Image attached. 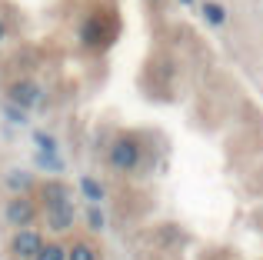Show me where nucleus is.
<instances>
[{
  "mask_svg": "<svg viewBox=\"0 0 263 260\" xmlns=\"http://www.w3.org/2000/svg\"><path fill=\"white\" fill-rule=\"evenodd\" d=\"M110 167L114 170H137L140 167V143L134 137H120L110 147Z\"/></svg>",
  "mask_w": 263,
  "mask_h": 260,
  "instance_id": "nucleus-1",
  "label": "nucleus"
},
{
  "mask_svg": "<svg viewBox=\"0 0 263 260\" xmlns=\"http://www.w3.org/2000/svg\"><path fill=\"white\" fill-rule=\"evenodd\" d=\"M40 247H44V237H40L37 230H30V227L17 230V234H13V240H10V254L17 257V260H33Z\"/></svg>",
  "mask_w": 263,
  "mask_h": 260,
  "instance_id": "nucleus-2",
  "label": "nucleus"
},
{
  "mask_svg": "<svg viewBox=\"0 0 263 260\" xmlns=\"http://www.w3.org/2000/svg\"><path fill=\"white\" fill-rule=\"evenodd\" d=\"M10 104L20 107V110L40 107L44 104V90H40L33 80H17V84H10Z\"/></svg>",
  "mask_w": 263,
  "mask_h": 260,
  "instance_id": "nucleus-3",
  "label": "nucleus"
},
{
  "mask_svg": "<svg viewBox=\"0 0 263 260\" xmlns=\"http://www.w3.org/2000/svg\"><path fill=\"white\" fill-rule=\"evenodd\" d=\"M4 217H7V224H13L17 230H24V227H30V224L37 220V207H33V200H27V197H13V200L7 203Z\"/></svg>",
  "mask_w": 263,
  "mask_h": 260,
  "instance_id": "nucleus-4",
  "label": "nucleus"
},
{
  "mask_svg": "<svg viewBox=\"0 0 263 260\" xmlns=\"http://www.w3.org/2000/svg\"><path fill=\"white\" fill-rule=\"evenodd\" d=\"M73 220H77V210H73V200L67 203H57V207H47V227L57 230V234H64V230L73 227Z\"/></svg>",
  "mask_w": 263,
  "mask_h": 260,
  "instance_id": "nucleus-5",
  "label": "nucleus"
},
{
  "mask_svg": "<svg viewBox=\"0 0 263 260\" xmlns=\"http://www.w3.org/2000/svg\"><path fill=\"white\" fill-rule=\"evenodd\" d=\"M80 40H84L87 47H100L103 40H107V27H103V17L97 13V17H90L84 27H80Z\"/></svg>",
  "mask_w": 263,
  "mask_h": 260,
  "instance_id": "nucleus-6",
  "label": "nucleus"
},
{
  "mask_svg": "<svg viewBox=\"0 0 263 260\" xmlns=\"http://www.w3.org/2000/svg\"><path fill=\"white\" fill-rule=\"evenodd\" d=\"M40 200H44V207H57V203L70 200V190H67V183L50 180V183H44V190H40Z\"/></svg>",
  "mask_w": 263,
  "mask_h": 260,
  "instance_id": "nucleus-7",
  "label": "nucleus"
},
{
  "mask_svg": "<svg viewBox=\"0 0 263 260\" xmlns=\"http://www.w3.org/2000/svg\"><path fill=\"white\" fill-rule=\"evenodd\" d=\"M203 20H206V24H213V27H220V24L227 20L223 4H217V0H206V4H203Z\"/></svg>",
  "mask_w": 263,
  "mask_h": 260,
  "instance_id": "nucleus-8",
  "label": "nucleus"
},
{
  "mask_svg": "<svg viewBox=\"0 0 263 260\" xmlns=\"http://www.w3.org/2000/svg\"><path fill=\"white\" fill-rule=\"evenodd\" d=\"M33 260H67V247L64 244H44Z\"/></svg>",
  "mask_w": 263,
  "mask_h": 260,
  "instance_id": "nucleus-9",
  "label": "nucleus"
},
{
  "mask_svg": "<svg viewBox=\"0 0 263 260\" xmlns=\"http://www.w3.org/2000/svg\"><path fill=\"white\" fill-rule=\"evenodd\" d=\"M80 190H84V197H87L90 203H100L103 200V187L93 180V177H84V180H80Z\"/></svg>",
  "mask_w": 263,
  "mask_h": 260,
  "instance_id": "nucleus-10",
  "label": "nucleus"
},
{
  "mask_svg": "<svg viewBox=\"0 0 263 260\" xmlns=\"http://www.w3.org/2000/svg\"><path fill=\"white\" fill-rule=\"evenodd\" d=\"M30 183H33V177L24 174V170H10V174H7V187H10L13 194H17V190H27Z\"/></svg>",
  "mask_w": 263,
  "mask_h": 260,
  "instance_id": "nucleus-11",
  "label": "nucleus"
},
{
  "mask_svg": "<svg viewBox=\"0 0 263 260\" xmlns=\"http://www.w3.org/2000/svg\"><path fill=\"white\" fill-rule=\"evenodd\" d=\"M67 260H97V254H93L90 244H73V247L67 250Z\"/></svg>",
  "mask_w": 263,
  "mask_h": 260,
  "instance_id": "nucleus-12",
  "label": "nucleus"
},
{
  "mask_svg": "<svg viewBox=\"0 0 263 260\" xmlns=\"http://www.w3.org/2000/svg\"><path fill=\"white\" fill-rule=\"evenodd\" d=\"M37 163L44 170H50V174H60V170H64V160H60L57 154H37Z\"/></svg>",
  "mask_w": 263,
  "mask_h": 260,
  "instance_id": "nucleus-13",
  "label": "nucleus"
},
{
  "mask_svg": "<svg viewBox=\"0 0 263 260\" xmlns=\"http://www.w3.org/2000/svg\"><path fill=\"white\" fill-rule=\"evenodd\" d=\"M33 140H37V154H57V140H53L50 134H33Z\"/></svg>",
  "mask_w": 263,
  "mask_h": 260,
  "instance_id": "nucleus-14",
  "label": "nucleus"
},
{
  "mask_svg": "<svg viewBox=\"0 0 263 260\" xmlns=\"http://www.w3.org/2000/svg\"><path fill=\"white\" fill-rule=\"evenodd\" d=\"M4 114H7V120H10V124H27V114L20 110V107H13V104H7Z\"/></svg>",
  "mask_w": 263,
  "mask_h": 260,
  "instance_id": "nucleus-15",
  "label": "nucleus"
},
{
  "mask_svg": "<svg viewBox=\"0 0 263 260\" xmlns=\"http://www.w3.org/2000/svg\"><path fill=\"white\" fill-rule=\"evenodd\" d=\"M87 224H90V230H103V214L97 207H90L87 210Z\"/></svg>",
  "mask_w": 263,
  "mask_h": 260,
  "instance_id": "nucleus-16",
  "label": "nucleus"
},
{
  "mask_svg": "<svg viewBox=\"0 0 263 260\" xmlns=\"http://www.w3.org/2000/svg\"><path fill=\"white\" fill-rule=\"evenodd\" d=\"M7 37V27H4V20H0V40H4Z\"/></svg>",
  "mask_w": 263,
  "mask_h": 260,
  "instance_id": "nucleus-17",
  "label": "nucleus"
},
{
  "mask_svg": "<svg viewBox=\"0 0 263 260\" xmlns=\"http://www.w3.org/2000/svg\"><path fill=\"white\" fill-rule=\"evenodd\" d=\"M183 4H193V0H183Z\"/></svg>",
  "mask_w": 263,
  "mask_h": 260,
  "instance_id": "nucleus-18",
  "label": "nucleus"
}]
</instances>
